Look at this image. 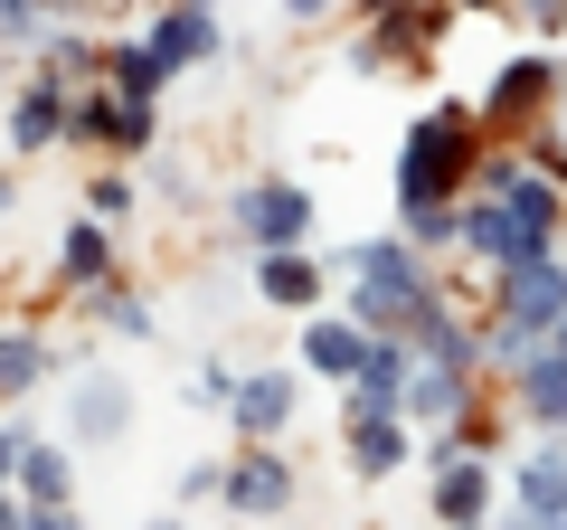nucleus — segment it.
I'll use <instances>...</instances> for the list:
<instances>
[{
	"instance_id": "nucleus-12",
	"label": "nucleus",
	"mask_w": 567,
	"mask_h": 530,
	"mask_svg": "<svg viewBox=\"0 0 567 530\" xmlns=\"http://www.w3.org/2000/svg\"><path fill=\"white\" fill-rule=\"evenodd\" d=\"M322 256H303V246H275V256H256V304L265 313H312L322 304Z\"/></svg>"
},
{
	"instance_id": "nucleus-31",
	"label": "nucleus",
	"mask_w": 567,
	"mask_h": 530,
	"mask_svg": "<svg viewBox=\"0 0 567 530\" xmlns=\"http://www.w3.org/2000/svg\"><path fill=\"white\" fill-rule=\"evenodd\" d=\"M483 530H529V521H520V502H511V521H483Z\"/></svg>"
},
{
	"instance_id": "nucleus-19",
	"label": "nucleus",
	"mask_w": 567,
	"mask_h": 530,
	"mask_svg": "<svg viewBox=\"0 0 567 530\" xmlns=\"http://www.w3.org/2000/svg\"><path fill=\"white\" fill-rule=\"evenodd\" d=\"M48 369H58V350L39 342V332H10V342H0V398H29V388H48Z\"/></svg>"
},
{
	"instance_id": "nucleus-21",
	"label": "nucleus",
	"mask_w": 567,
	"mask_h": 530,
	"mask_svg": "<svg viewBox=\"0 0 567 530\" xmlns=\"http://www.w3.org/2000/svg\"><path fill=\"white\" fill-rule=\"evenodd\" d=\"M398 227L416 246H454V237H464V208H454V200H398Z\"/></svg>"
},
{
	"instance_id": "nucleus-20",
	"label": "nucleus",
	"mask_w": 567,
	"mask_h": 530,
	"mask_svg": "<svg viewBox=\"0 0 567 530\" xmlns=\"http://www.w3.org/2000/svg\"><path fill=\"white\" fill-rule=\"evenodd\" d=\"M104 256H114V237H104V218L85 208V218L66 227V246H58V275H66V285H95V275H104Z\"/></svg>"
},
{
	"instance_id": "nucleus-27",
	"label": "nucleus",
	"mask_w": 567,
	"mask_h": 530,
	"mask_svg": "<svg viewBox=\"0 0 567 530\" xmlns=\"http://www.w3.org/2000/svg\"><path fill=\"white\" fill-rule=\"evenodd\" d=\"M539 162H548V171L567 181V123H558V133H539Z\"/></svg>"
},
{
	"instance_id": "nucleus-9",
	"label": "nucleus",
	"mask_w": 567,
	"mask_h": 530,
	"mask_svg": "<svg viewBox=\"0 0 567 530\" xmlns=\"http://www.w3.org/2000/svg\"><path fill=\"white\" fill-rule=\"evenodd\" d=\"M227 511H237V521H275V511H293V465L275 455V436L227 465Z\"/></svg>"
},
{
	"instance_id": "nucleus-29",
	"label": "nucleus",
	"mask_w": 567,
	"mask_h": 530,
	"mask_svg": "<svg viewBox=\"0 0 567 530\" xmlns=\"http://www.w3.org/2000/svg\"><path fill=\"white\" fill-rule=\"evenodd\" d=\"M360 20H398V10H416V0H350Z\"/></svg>"
},
{
	"instance_id": "nucleus-17",
	"label": "nucleus",
	"mask_w": 567,
	"mask_h": 530,
	"mask_svg": "<svg viewBox=\"0 0 567 530\" xmlns=\"http://www.w3.org/2000/svg\"><path fill=\"white\" fill-rule=\"evenodd\" d=\"M104 77H114V95H133V104H162L181 67L162 58V39H114V48H104Z\"/></svg>"
},
{
	"instance_id": "nucleus-7",
	"label": "nucleus",
	"mask_w": 567,
	"mask_h": 530,
	"mask_svg": "<svg viewBox=\"0 0 567 530\" xmlns=\"http://www.w3.org/2000/svg\"><path fill=\"white\" fill-rule=\"evenodd\" d=\"M369 350H379V332H369L360 323V313H303V369H312V379H360V369H369Z\"/></svg>"
},
{
	"instance_id": "nucleus-30",
	"label": "nucleus",
	"mask_w": 567,
	"mask_h": 530,
	"mask_svg": "<svg viewBox=\"0 0 567 530\" xmlns=\"http://www.w3.org/2000/svg\"><path fill=\"white\" fill-rule=\"evenodd\" d=\"M142 530H189V521H181V511H162V521H142Z\"/></svg>"
},
{
	"instance_id": "nucleus-13",
	"label": "nucleus",
	"mask_w": 567,
	"mask_h": 530,
	"mask_svg": "<svg viewBox=\"0 0 567 530\" xmlns=\"http://www.w3.org/2000/svg\"><path fill=\"white\" fill-rule=\"evenodd\" d=\"M152 39H162V58L181 67V77H189V67H208V58L227 48V39H218V0H162Z\"/></svg>"
},
{
	"instance_id": "nucleus-32",
	"label": "nucleus",
	"mask_w": 567,
	"mask_h": 530,
	"mask_svg": "<svg viewBox=\"0 0 567 530\" xmlns=\"http://www.w3.org/2000/svg\"><path fill=\"white\" fill-rule=\"evenodd\" d=\"M454 10H502V0H454Z\"/></svg>"
},
{
	"instance_id": "nucleus-25",
	"label": "nucleus",
	"mask_w": 567,
	"mask_h": 530,
	"mask_svg": "<svg viewBox=\"0 0 567 530\" xmlns=\"http://www.w3.org/2000/svg\"><path fill=\"white\" fill-rule=\"evenodd\" d=\"M218 492H227L218 465H189V473H181V502H218Z\"/></svg>"
},
{
	"instance_id": "nucleus-24",
	"label": "nucleus",
	"mask_w": 567,
	"mask_h": 530,
	"mask_svg": "<svg viewBox=\"0 0 567 530\" xmlns=\"http://www.w3.org/2000/svg\"><path fill=\"white\" fill-rule=\"evenodd\" d=\"M189 398H199V408H227V398H237V369L227 360H199V379H181Z\"/></svg>"
},
{
	"instance_id": "nucleus-22",
	"label": "nucleus",
	"mask_w": 567,
	"mask_h": 530,
	"mask_svg": "<svg viewBox=\"0 0 567 530\" xmlns=\"http://www.w3.org/2000/svg\"><path fill=\"white\" fill-rule=\"evenodd\" d=\"M95 313H104V323L123 332V342H152V332H162V323H152V304H142V294H114V285L95 294Z\"/></svg>"
},
{
	"instance_id": "nucleus-16",
	"label": "nucleus",
	"mask_w": 567,
	"mask_h": 530,
	"mask_svg": "<svg viewBox=\"0 0 567 530\" xmlns=\"http://www.w3.org/2000/svg\"><path fill=\"white\" fill-rule=\"evenodd\" d=\"M66 427H76V446H114V436L133 427V388H123V379H76Z\"/></svg>"
},
{
	"instance_id": "nucleus-4",
	"label": "nucleus",
	"mask_w": 567,
	"mask_h": 530,
	"mask_svg": "<svg viewBox=\"0 0 567 530\" xmlns=\"http://www.w3.org/2000/svg\"><path fill=\"white\" fill-rule=\"evenodd\" d=\"M435 530H483L492 521V455L473 436H435Z\"/></svg>"
},
{
	"instance_id": "nucleus-18",
	"label": "nucleus",
	"mask_w": 567,
	"mask_h": 530,
	"mask_svg": "<svg viewBox=\"0 0 567 530\" xmlns=\"http://www.w3.org/2000/svg\"><path fill=\"white\" fill-rule=\"evenodd\" d=\"M548 95H558V67H548V58H511L502 77H492L483 114H492V123H520L529 104H548Z\"/></svg>"
},
{
	"instance_id": "nucleus-26",
	"label": "nucleus",
	"mask_w": 567,
	"mask_h": 530,
	"mask_svg": "<svg viewBox=\"0 0 567 530\" xmlns=\"http://www.w3.org/2000/svg\"><path fill=\"white\" fill-rule=\"evenodd\" d=\"M529 10V29H567V0H520Z\"/></svg>"
},
{
	"instance_id": "nucleus-10",
	"label": "nucleus",
	"mask_w": 567,
	"mask_h": 530,
	"mask_svg": "<svg viewBox=\"0 0 567 530\" xmlns=\"http://www.w3.org/2000/svg\"><path fill=\"white\" fill-rule=\"evenodd\" d=\"M511 502L529 530H567V446H529L511 465Z\"/></svg>"
},
{
	"instance_id": "nucleus-3",
	"label": "nucleus",
	"mask_w": 567,
	"mask_h": 530,
	"mask_svg": "<svg viewBox=\"0 0 567 530\" xmlns=\"http://www.w3.org/2000/svg\"><path fill=\"white\" fill-rule=\"evenodd\" d=\"M464 171H473V114L464 104H435L398 152V200H454Z\"/></svg>"
},
{
	"instance_id": "nucleus-8",
	"label": "nucleus",
	"mask_w": 567,
	"mask_h": 530,
	"mask_svg": "<svg viewBox=\"0 0 567 530\" xmlns=\"http://www.w3.org/2000/svg\"><path fill=\"white\" fill-rule=\"evenodd\" d=\"M66 95L76 85L58 77V67H39V77L10 95V152H58L66 133H76V114H66Z\"/></svg>"
},
{
	"instance_id": "nucleus-14",
	"label": "nucleus",
	"mask_w": 567,
	"mask_h": 530,
	"mask_svg": "<svg viewBox=\"0 0 567 530\" xmlns=\"http://www.w3.org/2000/svg\"><path fill=\"white\" fill-rule=\"evenodd\" d=\"M511 379H520V408L539 417L548 436H567V342H558V332H548V342L529 350V360L511 369Z\"/></svg>"
},
{
	"instance_id": "nucleus-1",
	"label": "nucleus",
	"mask_w": 567,
	"mask_h": 530,
	"mask_svg": "<svg viewBox=\"0 0 567 530\" xmlns=\"http://www.w3.org/2000/svg\"><path fill=\"white\" fill-rule=\"evenodd\" d=\"M558 218H567L558 171L483 162L473 171V208H464V246L483 265H529V256H558Z\"/></svg>"
},
{
	"instance_id": "nucleus-2",
	"label": "nucleus",
	"mask_w": 567,
	"mask_h": 530,
	"mask_svg": "<svg viewBox=\"0 0 567 530\" xmlns=\"http://www.w3.org/2000/svg\"><path fill=\"white\" fill-rule=\"evenodd\" d=\"M331 275H341L350 285V313H360L369 332H416L425 313H435V285H425V246L406 237H360V246H341V265H331Z\"/></svg>"
},
{
	"instance_id": "nucleus-28",
	"label": "nucleus",
	"mask_w": 567,
	"mask_h": 530,
	"mask_svg": "<svg viewBox=\"0 0 567 530\" xmlns=\"http://www.w3.org/2000/svg\"><path fill=\"white\" fill-rule=\"evenodd\" d=\"M341 0H284V20H331Z\"/></svg>"
},
{
	"instance_id": "nucleus-5",
	"label": "nucleus",
	"mask_w": 567,
	"mask_h": 530,
	"mask_svg": "<svg viewBox=\"0 0 567 530\" xmlns=\"http://www.w3.org/2000/svg\"><path fill=\"white\" fill-rule=\"evenodd\" d=\"M227 218H237V246H246V256H275V246H303V237H312V190H293V181H246Z\"/></svg>"
},
{
	"instance_id": "nucleus-15",
	"label": "nucleus",
	"mask_w": 567,
	"mask_h": 530,
	"mask_svg": "<svg viewBox=\"0 0 567 530\" xmlns=\"http://www.w3.org/2000/svg\"><path fill=\"white\" fill-rule=\"evenodd\" d=\"M464 408H473V369L425 360V350H416V379H406V417H416V427H454Z\"/></svg>"
},
{
	"instance_id": "nucleus-23",
	"label": "nucleus",
	"mask_w": 567,
	"mask_h": 530,
	"mask_svg": "<svg viewBox=\"0 0 567 530\" xmlns=\"http://www.w3.org/2000/svg\"><path fill=\"white\" fill-rule=\"evenodd\" d=\"M85 208H95V218H133V181H123V171H95V181H85Z\"/></svg>"
},
{
	"instance_id": "nucleus-6",
	"label": "nucleus",
	"mask_w": 567,
	"mask_h": 530,
	"mask_svg": "<svg viewBox=\"0 0 567 530\" xmlns=\"http://www.w3.org/2000/svg\"><path fill=\"white\" fill-rule=\"evenodd\" d=\"M341 455H350L360 483H388V473L416 455V417H406V408H360V417H341Z\"/></svg>"
},
{
	"instance_id": "nucleus-11",
	"label": "nucleus",
	"mask_w": 567,
	"mask_h": 530,
	"mask_svg": "<svg viewBox=\"0 0 567 530\" xmlns=\"http://www.w3.org/2000/svg\"><path fill=\"white\" fill-rule=\"evenodd\" d=\"M227 427H237L246 446L284 436V427H293V369H246L237 398H227Z\"/></svg>"
}]
</instances>
